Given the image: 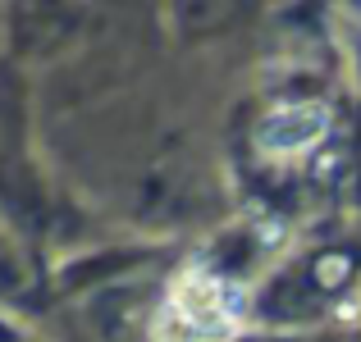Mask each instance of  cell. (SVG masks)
I'll use <instances>...</instances> for the list:
<instances>
[{
    "label": "cell",
    "mask_w": 361,
    "mask_h": 342,
    "mask_svg": "<svg viewBox=\"0 0 361 342\" xmlns=\"http://www.w3.org/2000/svg\"><path fill=\"white\" fill-rule=\"evenodd\" d=\"M247 315V292L233 279L188 265L151 315V342H233Z\"/></svg>",
    "instance_id": "obj_1"
},
{
    "label": "cell",
    "mask_w": 361,
    "mask_h": 342,
    "mask_svg": "<svg viewBox=\"0 0 361 342\" xmlns=\"http://www.w3.org/2000/svg\"><path fill=\"white\" fill-rule=\"evenodd\" d=\"M329 123L334 114L325 101H279L256 123V151L265 160H298L325 141Z\"/></svg>",
    "instance_id": "obj_2"
}]
</instances>
